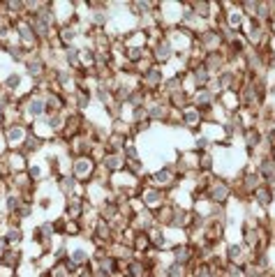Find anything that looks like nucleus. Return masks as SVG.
Returning <instances> with one entry per match:
<instances>
[{"label": "nucleus", "mask_w": 275, "mask_h": 277, "mask_svg": "<svg viewBox=\"0 0 275 277\" xmlns=\"http://www.w3.org/2000/svg\"><path fill=\"white\" fill-rule=\"evenodd\" d=\"M97 162L93 157H72L70 160V173L81 182V185H90V180H95Z\"/></svg>", "instance_id": "1"}, {"label": "nucleus", "mask_w": 275, "mask_h": 277, "mask_svg": "<svg viewBox=\"0 0 275 277\" xmlns=\"http://www.w3.org/2000/svg\"><path fill=\"white\" fill-rule=\"evenodd\" d=\"M141 182H148V185L157 187V190H162V192H171V190H174V187L180 182V178L176 176L174 166H171V164H164V166H160L157 171L148 173V178H144Z\"/></svg>", "instance_id": "2"}, {"label": "nucleus", "mask_w": 275, "mask_h": 277, "mask_svg": "<svg viewBox=\"0 0 275 277\" xmlns=\"http://www.w3.org/2000/svg\"><path fill=\"white\" fill-rule=\"evenodd\" d=\"M164 79H167V76H164V70H162V67L148 65L144 72H141L139 83H136V86L144 88L150 97H155V93H160L162 86H164Z\"/></svg>", "instance_id": "3"}, {"label": "nucleus", "mask_w": 275, "mask_h": 277, "mask_svg": "<svg viewBox=\"0 0 275 277\" xmlns=\"http://www.w3.org/2000/svg\"><path fill=\"white\" fill-rule=\"evenodd\" d=\"M12 33L16 35V40H19L21 46H25L28 51H33V53H37L40 51V40H37V35L33 33V28H30L28 19L25 16H21V19H14V25H12Z\"/></svg>", "instance_id": "4"}, {"label": "nucleus", "mask_w": 275, "mask_h": 277, "mask_svg": "<svg viewBox=\"0 0 275 277\" xmlns=\"http://www.w3.org/2000/svg\"><path fill=\"white\" fill-rule=\"evenodd\" d=\"M136 199L141 201V206H144L146 210H155V208H160L162 203L167 201V192L157 190V187L148 185V182H141Z\"/></svg>", "instance_id": "5"}, {"label": "nucleus", "mask_w": 275, "mask_h": 277, "mask_svg": "<svg viewBox=\"0 0 275 277\" xmlns=\"http://www.w3.org/2000/svg\"><path fill=\"white\" fill-rule=\"evenodd\" d=\"M28 132H30V125H28V122H12V125L3 127V134H5L7 148H10V150H19V148L23 146Z\"/></svg>", "instance_id": "6"}, {"label": "nucleus", "mask_w": 275, "mask_h": 277, "mask_svg": "<svg viewBox=\"0 0 275 277\" xmlns=\"http://www.w3.org/2000/svg\"><path fill=\"white\" fill-rule=\"evenodd\" d=\"M174 58H176V51H174V46H171V42L167 40V35L150 46V60H153V65L164 67V65H169Z\"/></svg>", "instance_id": "7"}, {"label": "nucleus", "mask_w": 275, "mask_h": 277, "mask_svg": "<svg viewBox=\"0 0 275 277\" xmlns=\"http://www.w3.org/2000/svg\"><path fill=\"white\" fill-rule=\"evenodd\" d=\"M79 35H81L79 28H74V25H70V23H60L58 28H56V33H53V40H51V44H53V46L58 44L60 51L70 49V46H76Z\"/></svg>", "instance_id": "8"}, {"label": "nucleus", "mask_w": 275, "mask_h": 277, "mask_svg": "<svg viewBox=\"0 0 275 277\" xmlns=\"http://www.w3.org/2000/svg\"><path fill=\"white\" fill-rule=\"evenodd\" d=\"M49 63L42 58L40 53H33L28 58V60L23 63V72H25V76H30V79L35 81V83H40V81H44L46 76H49Z\"/></svg>", "instance_id": "9"}, {"label": "nucleus", "mask_w": 275, "mask_h": 277, "mask_svg": "<svg viewBox=\"0 0 275 277\" xmlns=\"http://www.w3.org/2000/svg\"><path fill=\"white\" fill-rule=\"evenodd\" d=\"M169 254H171V263H178V266H185V268H190L195 263V245L190 240L171 245Z\"/></svg>", "instance_id": "10"}, {"label": "nucleus", "mask_w": 275, "mask_h": 277, "mask_svg": "<svg viewBox=\"0 0 275 277\" xmlns=\"http://www.w3.org/2000/svg\"><path fill=\"white\" fill-rule=\"evenodd\" d=\"M53 222L46 220L42 222V224H37L35 229H33V242H37V245L42 247V252H51V245H53Z\"/></svg>", "instance_id": "11"}, {"label": "nucleus", "mask_w": 275, "mask_h": 277, "mask_svg": "<svg viewBox=\"0 0 275 277\" xmlns=\"http://www.w3.org/2000/svg\"><path fill=\"white\" fill-rule=\"evenodd\" d=\"M240 139H243V146H245V150H248V155H250V157H255L257 150H259V148L266 143L264 141V132L259 130V125L245 127L243 134H240Z\"/></svg>", "instance_id": "12"}, {"label": "nucleus", "mask_w": 275, "mask_h": 277, "mask_svg": "<svg viewBox=\"0 0 275 277\" xmlns=\"http://www.w3.org/2000/svg\"><path fill=\"white\" fill-rule=\"evenodd\" d=\"M56 187H58V192L65 199L67 197H84V185H81V182L76 180V178L72 176L70 171L56 178Z\"/></svg>", "instance_id": "13"}, {"label": "nucleus", "mask_w": 275, "mask_h": 277, "mask_svg": "<svg viewBox=\"0 0 275 277\" xmlns=\"http://www.w3.org/2000/svg\"><path fill=\"white\" fill-rule=\"evenodd\" d=\"M171 116V109L169 104H167V100H153L148 106H146V120L153 125V122H164L169 120Z\"/></svg>", "instance_id": "14"}, {"label": "nucleus", "mask_w": 275, "mask_h": 277, "mask_svg": "<svg viewBox=\"0 0 275 277\" xmlns=\"http://www.w3.org/2000/svg\"><path fill=\"white\" fill-rule=\"evenodd\" d=\"M201 65H204L213 76L220 74L222 70H227L225 51H206V53H201Z\"/></svg>", "instance_id": "15"}, {"label": "nucleus", "mask_w": 275, "mask_h": 277, "mask_svg": "<svg viewBox=\"0 0 275 277\" xmlns=\"http://www.w3.org/2000/svg\"><path fill=\"white\" fill-rule=\"evenodd\" d=\"M174 203H176V201H174ZM190 224H192V208L176 203L174 217H171L169 229H174V231H190Z\"/></svg>", "instance_id": "16"}, {"label": "nucleus", "mask_w": 275, "mask_h": 277, "mask_svg": "<svg viewBox=\"0 0 275 277\" xmlns=\"http://www.w3.org/2000/svg\"><path fill=\"white\" fill-rule=\"evenodd\" d=\"M146 236H148V240H150V247H153V252L155 254H160V252H169V247H171V242H169V236H167V229H162V227H150L148 231H146Z\"/></svg>", "instance_id": "17"}, {"label": "nucleus", "mask_w": 275, "mask_h": 277, "mask_svg": "<svg viewBox=\"0 0 275 277\" xmlns=\"http://www.w3.org/2000/svg\"><path fill=\"white\" fill-rule=\"evenodd\" d=\"M201 125H204V113L197 111L195 106H187V109L180 111V127H185V130H190V132H197Z\"/></svg>", "instance_id": "18"}, {"label": "nucleus", "mask_w": 275, "mask_h": 277, "mask_svg": "<svg viewBox=\"0 0 275 277\" xmlns=\"http://www.w3.org/2000/svg\"><path fill=\"white\" fill-rule=\"evenodd\" d=\"M248 257H250V254H248V250L240 245V242H229L225 250V261L231 263V266H245Z\"/></svg>", "instance_id": "19"}, {"label": "nucleus", "mask_w": 275, "mask_h": 277, "mask_svg": "<svg viewBox=\"0 0 275 277\" xmlns=\"http://www.w3.org/2000/svg\"><path fill=\"white\" fill-rule=\"evenodd\" d=\"M100 166L109 176H114V173H120L125 169V157H123V152H104V157L100 160Z\"/></svg>", "instance_id": "20"}, {"label": "nucleus", "mask_w": 275, "mask_h": 277, "mask_svg": "<svg viewBox=\"0 0 275 277\" xmlns=\"http://www.w3.org/2000/svg\"><path fill=\"white\" fill-rule=\"evenodd\" d=\"M46 143H49V141H46V139H42V136H37L35 132L30 130V132H28V136H25L23 146H21L19 150L23 152L25 157H33V155H37V152H42V150H44V148H46Z\"/></svg>", "instance_id": "21"}, {"label": "nucleus", "mask_w": 275, "mask_h": 277, "mask_svg": "<svg viewBox=\"0 0 275 277\" xmlns=\"http://www.w3.org/2000/svg\"><path fill=\"white\" fill-rule=\"evenodd\" d=\"M187 76L192 79V86H195V90H199V88H210V83H213V74H210L208 70H206L204 65H195L190 72H187Z\"/></svg>", "instance_id": "22"}, {"label": "nucleus", "mask_w": 275, "mask_h": 277, "mask_svg": "<svg viewBox=\"0 0 275 277\" xmlns=\"http://www.w3.org/2000/svg\"><path fill=\"white\" fill-rule=\"evenodd\" d=\"M167 104H169V109L171 111H183V109H187V106H192V93H187L185 88H180V90H176V93H169L167 95Z\"/></svg>", "instance_id": "23"}, {"label": "nucleus", "mask_w": 275, "mask_h": 277, "mask_svg": "<svg viewBox=\"0 0 275 277\" xmlns=\"http://www.w3.org/2000/svg\"><path fill=\"white\" fill-rule=\"evenodd\" d=\"M0 49H3L7 55H10L12 63H19V65H23V63L28 60L30 55H33V51H28L25 46H21L19 42H7V44H3Z\"/></svg>", "instance_id": "24"}, {"label": "nucleus", "mask_w": 275, "mask_h": 277, "mask_svg": "<svg viewBox=\"0 0 275 277\" xmlns=\"http://www.w3.org/2000/svg\"><path fill=\"white\" fill-rule=\"evenodd\" d=\"M21 261H23V250H16V247H10L7 252L0 254V268H7L10 272H16Z\"/></svg>", "instance_id": "25"}, {"label": "nucleus", "mask_w": 275, "mask_h": 277, "mask_svg": "<svg viewBox=\"0 0 275 277\" xmlns=\"http://www.w3.org/2000/svg\"><path fill=\"white\" fill-rule=\"evenodd\" d=\"M120 277H146V266L141 257H132L127 261H123V270Z\"/></svg>", "instance_id": "26"}, {"label": "nucleus", "mask_w": 275, "mask_h": 277, "mask_svg": "<svg viewBox=\"0 0 275 277\" xmlns=\"http://www.w3.org/2000/svg\"><path fill=\"white\" fill-rule=\"evenodd\" d=\"M252 201H255L259 208H264V210H266V208L273 206V201H275V192L270 190L268 185H264V182H261V185L257 187L255 192H252Z\"/></svg>", "instance_id": "27"}, {"label": "nucleus", "mask_w": 275, "mask_h": 277, "mask_svg": "<svg viewBox=\"0 0 275 277\" xmlns=\"http://www.w3.org/2000/svg\"><path fill=\"white\" fill-rule=\"evenodd\" d=\"M195 169L199 176H210L215 169V157L210 152H195Z\"/></svg>", "instance_id": "28"}, {"label": "nucleus", "mask_w": 275, "mask_h": 277, "mask_svg": "<svg viewBox=\"0 0 275 277\" xmlns=\"http://www.w3.org/2000/svg\"><path fill=\"white\" fill-rule=\"evenodd\" d=\"M125 143H127V136L125 134L109 132V134H106V139L102 141V148H104V152H123Z\"/></svg>", "instance_id": "29"}, {"label": "nucleus", "mask_w": 275, "mask_h": 277, "mask_svg": "<svg viewBox=\"0 0 275 277\" xmlns=\"http://www.w3.org/2000/svg\"><path fill=\"white\" fill-rule=\"evenodd\" d=\"M63 63H65V70L76 72L81 67V55H79V46H70V49H63Z\"/></svg>", "instance_id": "30"}, {"label": "nucleus", "mask_w": 275, "mask_h": 277, "mask_svg": "<svg viewBox=\"0 0 275 277\" xmlns=\"http://www.w3.org/2000/svg\"><path fill=\"white\" fill-rule=\"evenodd\" d=\"M93 100L100 102L104 109H109V106L114 104V93H111L104 83H95V86H93Z\"/></svg>", "instance_id": "31"}, {"label": "nucleus", "mask_w": 275, "mask_h": 277, "mask_svg": "<svg viewBox=\"0 0 275 277\" xmlns=\"http://www.w3.org/2000/svg\"><path fill=\"white\" fill-rule=\"evenodd\" d=\"M185 72L180 70V72H176L174 76H167L164 79V86H162V90L169 95V93H176V90H180V88H185Z\"/></svg>", "instance_id": "32"}, {"label": "nucleus", "mask_w": 275, "mask_h": 277, "mask_svg": "<svg viewBox=\"0 0 275 277\" xmlns=\"http://www.w3.org/2000/svg\"><path fill=\"white\" fill-rule=\"evenodd\" d=\"M21 88H23V74H19V72H12L10 76H5V81H3V90L12 93V95L19 97Z\"/></svg>", "instance_id": "33"}, {"label": "nucleus", "mask_w": 275, "mask_h": 277, "mask_svg": "<svg viewBox=\"0 0 275 277\" xmlns=\"http://www.w3.org/2000/svg\"><path fill=\"white\" fill-rule=\"evenodd\" d=\"M21 194L19 192H14V190H7L5 192V212H7V217H12V215H16V210H19V206H21Z\"/></svg>", "instance_id": "34"}, {"label": "nucleus", "mask_w": 275, "mask_h": 277, "mask_svg": "<svg viewBox=\"0 0 275 277\" xmlns=\"http://www.w3.org/2000/svg\"><path fill=\"white\" fill-rule=\"evenodd\" d=\"M3 236H5V240L10 242V247H16V245L23 242V229L14 227V224H7V229L3 231Z\"/></svg>", "instance_id": "35"}, {"label": "nucleus", "mask_w": 275, "mask_h": 277, "mask_svg": "<svg viewBox=\"0 0 275 277\" xmlns=\"http://www.w3.org/2000/svg\"><path fill=\"white\" fill-rule=\"evenodd\" d=\"M190 277H215V270L208 261H197L190 266Z\"/></svg>", "instance_id": "36"}, {"label": "nucleus", "mask_w": 275, "mask_h": 277, "mask_svg": "<svg viewBox=\"0 0 275 277\" xmlns=\"http://www.w3.org/2000/svg\"><path fill=\"white\" fill-rule=\"evenodd\" d=\"M162 277H190V268L178 266V263H169V266H160Z\"/></svg>", "instance_id": "37"}, {"label": "nucleus", "mask_w": 275, "mask_h": 277, "mask_svg": "<svg viewBox=\"0 0 275 277\" xmlns=\"http://www.w3.org/2000/svg\"><path fill=\"white\" fill-rule=\"evenodd\" d=\"M84 224L81 222H74V220H67L65 222V231H63V238H79L84 236Z\"/></svg>", "instance_id": "38"}, {"label": "nucleus", "mask_w": 275, "mask_h": 277, "mask_svg": "<svg viewBox=\"0 0 275 277\" xmlns=\"http://www.w3.org/2000/svg\"><path fill=\"white\" fill-rule=\"evenodd\" d=\"M70 259L76 266H86V263H90V252L86 247H74V250H70Z\"/></svg>", "instance_id": "39"}, {"label": "nucleus", "mask_w": 275, "mask_h": 277, "mask_svg": "<svg viewBox=\"0 0 275 277\" xmlns=\"http://www.w3.org/2000/svg\"><path fill=\"white\" fill-rule=\"evenodd\" d=\"M67 257H70V247H67L65 240H63V242H60V245L53 250V252H51V259H53V263H51V266H56V263H63Z\"/></svg>", "instance_id": "40"}, {"label": "nucleus", "mask_w": 275, "mask_h": 277, "mask_svg": "<svg viewBox=\"0 0 275 277\" xmlns=\"http://www.w3.org/2000/svg\"><path fill=\"white\" fill-rule=\"evenodd\" d=\"M213 139L208 134H197L195 136V152H210Z\"/></svg>", "instance_id": "41"}, {"label": "nucleus", "mask_w": 275, "mask_h": 277, "mask_svg": "<svg viewBox=\"0 0 275 277\" xmlns=\"http://www.w3.org/2000/svg\"><path fill=\"white\" fill-rule=\"evenodd\" d=\"M25 176H28L30 180H33V182H35V185H37V182H42V180H44V169H42L40 164H33V162H30V164H28V169H25Z\"/></svg>", "instance_id": "42"}, {"label": "nucleus", "mask_w": 275, "mask_h": 277, "mask_svg": "<svg viewBox=\"0 0 275 277\" xmlns=\"http://www.w3.org/2000/svg\"><path fill=\"white\" fill-rule=\"evenodd\" d=\"M123 157H125V162H134V160H141V155H139V148H136V143L132 141V139H127L125 148H123Z\"/></svg>", "instance_id": "43"}, {"label": "nucleus", "mask_w": 275, "mask_h": 277, "mask_svg": "<svg viewBox=\"0 0 275 277\" xmlns=\"http://www.w3.org/2000/svg\"><path fill=\"white\" fill-rule=\"evenodd\" d=\"M35 212V203H30V201H21V206H19V210H16V215H12V217H19L21 222L23 220H28L30 215Z\"/></svg>", "instance_id": "44"}, {"label": "nucleus", "mask_w": 275, "mask_h": 277, "mask_svg": "<svg viewBox=\"0 0 275 277\" xmlns=\"http://www.w3.org/2000/svg\"><path fill=\"white\" fill-rule=\"evenodd\" d=\"M268 155H270V157H273V160H275V146H270V148H268Z\"/></svg>", "instance_id": "45"}, {"label": "nucleus", "mask_w": 275, "mask_h": 277, "mask_svg": "<svg viewBox=\"0 0 275 277\" xmlns=\"http://www.w3.org/2000/svg\"><path fill=\"white\" fill-rule=\"evenodd\" d=\"M0 93H3V83H0Z\"/></svg>", "instance_id": "46"}, {"label": "nucleus", "mask_w": 275, "mask_h": 277, "mask_svg": "<svg viewBox=\"0 0 275 277\" xmlns=\"http://www.w3.org/2000/svg\"><path fill=\"white\" fill-rule=\"evenodd\" d=\"M0 185H3V178H0Z\"/></svg>", "instance_id": "47"}]
</instances>
